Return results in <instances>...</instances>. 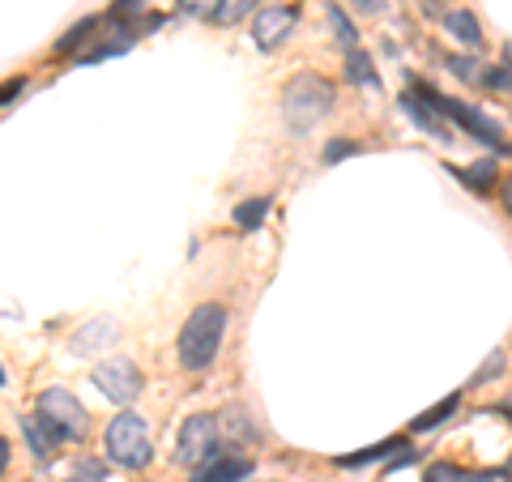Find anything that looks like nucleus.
Wrapping results in <instances>:
<instances>
[{
	"instance_id": "13",
	"label": "nucleus",
	"mask_w": 512,
	"mask_h": 482,
	"mask_svg": "<svg viewBox=\"0 0 512 482\" xmlns=\"http://www.w3.org/2000/svg\"><path fill=\"white\" fill-rule=\"evenodd\" d=\"M256 5H261V0H222V5L214 9V18H210V22H218V26H235V22H244L248 13H256Z\"/></svg>"
},
{
	"instance_id": "22",
	"label": "nucleus",
	"mask_w": 512,
	"mask_h": 482,
	"mask_svg": "<svg viewBox=\"0 0 512 482\" xmlns=\"http://www.w3.org/2000/svg\"><path fill=\"white\" fill-rule=\"evenodd\" d=\"M359 150H363L359 141H350V137H338V141H329V146H325V163H342V158L359 154Z\"/></svg>"
},
{
	"instance_id": "32",
	"label": "nucleus",
	"mask_w": 512,
	"mask_h": 482,
	"mask_svg": "<svg viewBox=\"0 0 512 482\" xmlns=\"http://www.w3.org/2000/svg\"><path fill=\"white\" fill-rule=\"evenodd\" d=\"M5 465H9V444L0 440V474H5Z\"/></svg>"
},
{
	"instance_id": "5",
	"label": "nucleus",
	"mask_w": 512,
	"mask_h": 482,
	"mask_svg": "<svg viewBox=\"0 0 512 482\" xmlns=\"http://www.w3.org/2000/svg\"><path fill=\"white\" fill-rule=\"evenodd\" d=\"M419 94H423V99H427L431 107L440 111V116H448L453 124H461V128H466L470 137H478V141H483V146L500 150V154H512V146H508V141L500 137V124H495V120H487V116H483V111H478V107H470V103H457V99H444V94H440V90H431V86H419Z\"/></svg>"
},
{
	"instance_id": "23",
	"label": "nucleus",
	"mask_w": 512,
	"mask_h": 482,
	"mask_svg": "<svg viewBox=\"0 0 512 482\" xmlns=\"http://www.w3.org/2000/svg\"><path fill=\"white\" fill-rule=\"evenodd\" d=\"M69 482H103V465L99 461H77Z\"/></svg>"
},
{
	"instance_id": "2",
	"label": "nucleus",
	"mask_w": 512,
	"mask_h": 482,
	"mask_svg": "<svg viewBox=\"0 0 512 482\" xmlns=\"http://www.w3.org/2000/svg\"><path fill=\"white\" fill-rule=\"evenodd\" d=\"M333 82H325L320 73H299L291 86L282 90V120L291 133H312V128L320 124L333 111Z\"/></svg>"
},
{
	"instance_id": "8",
	"label": "nucleus",
	"mask_w": 512,
	"mask_h": 482,
	"mask_svg": "<svg viewBox=\"0 0 512 482\" xmlns=\"http://www.w3.org/2000/svg\"><path fill=\"white\" fill-rule=\"evenodd\" d=\"M299 26V9L295 5H274V9H261L252 22V43L261 47V52H274L291 39V30Z\"/></svg>"
},
{
	"instance_id": "30",
	"label": "nucleus",
	"mask_w": 512,
	"mask_h": 482,
	"mask_svg": "<svg viewBox=\"0 0 512 482\" xmlns=\"http://www.w3.org/2000/svg\"><path fill=\"white\" fill-rule=\"evenodd\" d=\"M137 9H141V0H116V9H111V18H120V13L128 18V13H137Z\"/></svg>"
},
{
	"instance_id": "36",
	"label": "nucleus",
	"mask_w": 512,
	"mask_h": 482,
	"mask_svg": "<svg viewBox=\"0 0 512 482\" xmlns=\"http://www.w3.org/2000/svg\"><path fill=\"white\" fill-rule=\"evenodd\" d=\"M0 380H5V372H0Z\"/></svg>"
},
{
	"instance_id": "15",
	"label": "nucleus",
	"mask_w": 512,
	"mask_h": 482,
	"mask_svg": "<svg viewBox=\"0 0 512 482\" xmlns=\"http://www.w3.org/2000/svg\"><path fill=\"white\" fill-rule=\"evenodd\" d=\"M393 448H406V440H384V444H372V448H363V453L338 457V465H346V470H355V465H367V461H380V457H389Z\"/></svg>"
},
{
	"instance_id": "12",
	"label": "nucleus",
	"mask_w": 512,
	"mask_h": 482,
	"mask_svg": "<svg viewBox=\"0 0 512 482\" xmlns=\"http://www.w3.org/2000/svg\"><path fill=\"white\" fill-rule=\"evenodd\" d=\"M22 431H26V440H30V448H35V457L43 461L47 453H56V431L52 427H47L43 419H39V414H26V419H22Z\"/></svg>"
},
{
	"instance_id": "19",
	"label": "nucleus",
	"mask_w": 512,
	"mask_h": 482,
	"mask_svg": "<svg viewBox=\"0 0 512 482\" xmlns=\"http://www.w3.org/2000/svg\"><path fill=\"white\" fill-rule=\"evenodd\" d=\"M329 22H333V30H338V39H342L346 52H355V47H359V35H355V26H350V18H346L338 5H329Z\"/></svg>"
},
{
	"instance_id": "10",
	"label": "nucleus",
	"mask_w": 512,
	"mask_h": 482,
	"mask_svg": "<svg viewBox=\"0 0 512 482\" xmlns=\"http://www.w3.org/2000/svg\"><path fill=\"white\" fill-rule=\"evenodd\" d=\"M444 30H448V35H453L461 47H483V26H478L474 13L461 9V5L444 13Z\"/></svg>"
},
{
	"instance_id": "11",
	"label": "nucleus",
	"mask_w": 512,
	"mask_h": 482,
	"mask_svg": "<svg viewBox=\"0 0 512 482\" xmlns=\"http://www.w3.org/2000/svg\"><path fill=\"white\" fill-rule=\"evenodd\" d=\"M402 107H406V116L419 124V128H427V133H436V137H448V128L440 124V111H436V107H427V99H423L419 90L402 94Z\"/></svg>"
},
{
	"instance_id": "34",
	"label": "nucleus",
	"mask_w": 512,
	"mask_h": 482,
	"mask_svg": "<svg viewBox=\"0 0 512 482\" xmlns=\"http://www.w3.org/2000/svg\"><path fill=\"white\" fill-rule=\"evenodd\" d=\"M419 5H423V9H436V5H440V0H419Z\"/></svg>"
},
{
	"instance_id": "25",
	"label": "nucleus",
	"mask_w": 512,
	"mask_h": 482,
	"mask_svg": "<svg viewBox=\"0 0 512 482\" xmlns=\"http://www.w3.org/2000/svg\"><path fill=\"white\" fill-rule=\"evenodd\" d=\"M423 482H466V478L457 474V465H444V461H436V465H431V470H427V478H423Z\"/></svg>"
},
{
	"instance_id": "4",
	"label": "nucleus",
	"mask_w": 512,
	"mask_h": 482,
	"mask_svg": "<svg viewBox=\"0 0 512 482\" xmlns=\"http://www.w3.org/2000/svg\"><path fill=\"white\" fill-rule=\"evenodd\" d=\"M35 414L56 431V440L82 444V440H86V431H90V414L82 410V401H77L73 393H64V389H47V393H39Z\"/></svg>"
},
{
	"instance_id": "3",
	"label": "nucleus",
	"mask_w": 512,
	"mask_h": 482,
	"mask_svg": "<svg viewBox=\"0 0 512 482\" xmlns=\"http://www.w3.org/2000/svg\"><path fill=\"white\" fill-rule=\"evenodd\" d=\"M103 448L120 470H146L150 457H154V440H150L146 419H137V414H116V419L107 423Z\"/></svg>"
},
{
	"instance_id": "18",
	"label": "nucleus",
	"mask_w": 512,
	"mask_h": 482,
	"mask_svg": "<svg viewBox=\"0 0 512 482\" xmlns=\"http://www.w3.org/2000/svg\"><path fill=\"white\" fill-rule=\"evenodd\" d=\"M99 337H103V342H111V337H116V325H111V320H99V325H90V329L77 333L73 346L77 350H99Z\"/></svg>"
},
{
	"instance_id": "9",
	"label": "nucleus",
	"mask_w": 512,
	"mask_h": 482,
	"mask_svg": "<svg viewBox=\"0 0 512 482\" xmlns=\"http://www.w3.org/2000/svg\"><path fill=\"white\" fill-rule=\"evenodd\" d=\"M252 474V461L248 457H231V453H218L210 465L197 470V482H244Z\"/></svg>"
},
{
	"instance_id": "1",
	"label": "nucleus",
	"mask_w": 512,
	"mask_h": 482,
	"mask_svg": "<svg viewBox=\"0 0 512 482\" xmlns=\"http://www.w3.org/2000/svg\"><path fill=\"white\" fill-rule=\"evenodd\" d=\"M222 337H227V308L222 303H201L180 329V363L188 372H205L218 359Z\"/></svg>"
},
{
	"instance_id": "33",
	"label": "nucleus",
	"mask_w": 512,
	"mask_h": 482,
	"mask_svg": "<svg viewBox=\"0 0 512 482\" xmlns=\"http://www.w3.org/2000/svg\"><path fill=\"white\" fill-rule=\"evenodd\" d=\"M466 482H500V478H491V474H474V478H466Z\"/></svg>"
},
{
	"instance_id": "17",
	"label": "nucleus",
	"mask_w": 512,
	"mask_h": 482,
	"mask_svg": "<svg viewBox=\"0 0 512 482\" xmlns=\"http://www.w3.org/2000/svg\"><path fill=\"white\" fill-rule=\"evenodd\" d=\"M265 214H269V197H256V201H244L235 210V227H244V231H252V227H261L265 222Z\"/></svg>"
},
{
	"instance_id": "14",
	"label": "nucleus",
	"mask_w": 512,
	"mask_h": 482,
	"mask_svg": "<svg viewBox=\"0 0 512 482\" xmlns=\"http://www.w3.org/2000/svg\"><path fill=\"white\" fill-rule=\"evenodd\" d=\"M457 406H461V393H453V397H444V401H440V406H431L427 414H419V419H414V423H410V431H431V427H440V423H444V419H448V414H453Z\"/></svg>"
},
{
	"instance_id": "21",
	"label": "nucleus",
	"mask_w": 512,
	"mask_h": 482,
	"mask_svg": "<svg viewBox=\"0 0 512 482\" xmlns=\"http://www.w3.org/2000/svg\"><path fill=\"white\" fill-rule=\"evenodd\" d=\"M94 26H99V22H82V26H73V30H69V35H64V39L56 43V52H60V56H69V52H77V47H82V43H86V39L94 35Z\"/></svg>"
},
{
	"instance_id": "24",
	"label": "nucleus",
	"mask_w": 512,
	"mask_h": 482,
	"mask_svg": "<svg viewBox=\"0 0 512 482\" xmlns=\"http://www.w3.org/2000/svg\"><path fill=\"white\" fill-rule=\"evenodd\" d=\"M218 5H222V0H180V9L188 13V18H214Z\"/></svg>"
},
{
	"instance_id": "35",
	"label": "nucleus",
	"mask_w": 512,
	"mask_h": 482,
	"mask_svg": "<svg viewBox=\"0 0 512 482\" xmlns=\"http://www.w3.org/2000/svg\"><path fill=\"white\" fill-rule=\"evenodd\" d=\"M504 60H508V64H512V43H508V47H504Z\"/></svg>"
},
{
	"instance_id": "6",
	"label": "nucleus",
	"mask_w": 512,
	"mask_h": 482,
	"mask_svg": "<svg viewBox=\"0 0 512 482\" xmlns=\"http://www.w3.org/2000/svg\"><path fill=\"white\" fill-rule=\"evenodd\" d=\"M180 465H192L201 470L205 461L218 457V419L214 414H192V419L180 427Z\"/></svg>"
},
{
	"instance_id": "29",
	"label": "nucleus",
	"mask_w": 512,
	"mask_h": 482,
	"mask_svg": "<svg viewBox=\"0 0 512 482\" xmlns=\"http://www.w3.org/2000/svg\"><path fill=\"white\" fill-rule=\"evenodd\" d=\"M22 90H26V82H22V77H13V82H5V86H0V107H5V103H13V99H18Z\"/></svg>"
},
{
	"instance_id": "26",
	"label": "nucleus",
	"mask_w": 512,
	"mask_h": 482,
	"mask_svg": "<svg viewBox=\"0 0 512 482\" xmlns=\"http://www.w3.org/2000/svg\"><path fill=\"white\" fill-rule=\"evenodd\" d=\"M487 86H491V90H512V64H508V60L500 64V69L487 73Z\"/></svg>"
},
{
	"instance_id": "16",
	"label": "nucleus",
	"mask_w": 512,
	"mask_h": 482,
	"mask_svg": "<svg viewBox=\"0 0 512 482\" xmlns=\"http://www.w3.org/2000/svg\"><path fill=\"white\" fill-rule=\"evenodd\" d=\"M346 77L350 82H363V86H376V69H372V60H367V52H346Z\"/></svg>"
},
{
	"instance_id": "31",
	"label": "nucleus",
	"mask_w": 512,
	"mask_h": 482,
	"mask_svg": "<svg viewBox=\"0 0 512 482\" xmlns=\"http://www.w3.org/2000/svg\"><path fill=\"white\" fill-rule=\"evenodd\" d=\"M504 210L512 214V175H508V180H504Z\"/></svg>"
},
{
	"instance_id": "7",
	"label": "nucleus",
	"mask_w": 512,
	"mask_h": 482,
	"mask_svg": "<svg viewBox=\"0 0 512 482\" xmlns=\"http://www.w3.org/2000/svg\"><path fill=\"white\" fill-rule=\"evenodd\" d=\"M94 384H99V389L116 401V406L137 401L141 389H146V380H141L133 359H107V363H99V367H94Z\"/></svg>"
},
{
	"instance_id": "28",
	"label": "nucleus",
	"mask_w": 512,
	"mask_h": 482,
	"mask_svg": "<svg viewBox=\"0 0 512 482\" xmlns=\"http://www.w3.org/2000/svg\"><path fill=\"white\" fill-rule=\"evenodd\" d=\"M491 372H495V376H500V372H504V355H500V350H495V355H491V359L483 363V372H478V376H474V384H483V380H487Z\"/></svg>"
},
{
	"instance_id": "27",
	"label": "nucleus",
	"mask_w": 512,
	"mask_h": 482,
	"mask_svg": "<svg viewBox=\"0 0 512 482\" xmlns=\"http://www.w3.org/2000/svg\"><path fill=\"white\" fill-rule=\"evenodd\" d=\"M448 69H453L457 77H474V73H478V60H470V56H466V60H461V56H448Z\"/></svg>"
},
{
	"instance_id": "20",
	"label": "nucleus",
	"mask_w": 512,
	"mask_h": 482,
	"mask_svg": "<svg viewBox=\"0 0 512 482\" xmlns=\"http://www.w3.org/2000/svg\"><path fill=\"white\" fill-rule=\"evenodd\" d=\"M491 175H495V163H478V167L457 171V180H461V184H470L474 192H487V188H491Z\"/></svg>"
}]
</instances>
